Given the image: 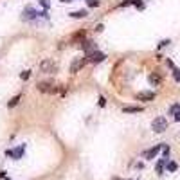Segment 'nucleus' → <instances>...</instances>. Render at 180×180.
Instances as JSON below:
<instances>
[{
  "label": "nucleus",
  "instance_id": "nucleus-1",
  "mask_svg": "<svg viewBox=\"0 0 180 180\" xmlns=\"http://www.w3.org/2000/svg\"><path fill=\"white\" fill-rule=\"evenodd\" d=\"M168 128V119L166 117H155L153 121H151V130L155 132V133H162L164 130Z\"/></svg>",
  "mask_w": 180,
  "mask_h": 180
},
{
  "label": "nucleus",
  "instance_id": "nucleus-2",
  "mask_svg": "<svg viewBox=\"0 0 180 180\" xmlns=\"http://www.w3.org/2000/svg\"><path fill=\"white\" fill-rule=\"evenodd\" d=\"M40 70H42L43 74H54L58 70V63L52 61V60H43L42 63H40Z\"/></svg>",
  "mask_w": 180,
  "mask_h": 180
},
{
  "label": "nucleus",
  "instance_id": "nucleus-3",
  "mask_svg": "<svg viewBox=\"0 0 180 180\" xmlns=\"http://www.w3.org/2000/svg\"><path fill=\"white\" fill-rule=\"evenodd\" d=\"M38 90L43 92V94H54V92H58V86L54 83H51V81H42L38 85Z\"/></svg>",
  "mask_w": 180,
  "mask_h": 180
},
{
  "label": "nucleus",
  "instance_id": "nucleus-4",
  "mask_svg": "<svg viewBox=\"0 0 180 180\" xmlns=\"http://www.w3.org/2000/svg\"><path fill=\"white\" fill-rule=\"evenodd\" d=\"M85 63H86L85 58H76L74 61H72V65H70V72H72V74H77V72L85 67Z\"/></svg>",
  "mask_w": 180,
  "mask_h": 180
},
{
  "label": "nucleus",
  "instance_id": "nucleus-5",
  "mask_svg": "<svg viewBox=\"0 0 180 180\" xmlns=\"http://www.w3.org/2000/svg\"><path fill=\"white\" fill-rule=\"evenodd\" d=\"M106 56L103 52H99V51H94V52H90L86 56V61H90V63H101L103 60H105Z\"/></svg>",
  "mask_w": 180,
  "mask_h": 180
},
{
  "label": "nucleus",
  "instance_id": "nucleus-6",
  "mask_svg": "<svg viewBox=\"0 0 180 180\" xmlns=\"http://www.w3.org/2000/svg\"><path fill=\"white\" fill-rule=\"evenodd\" d=\"M6 155L11 157V159H15V160L22 159V155H23V146H18L16 149H7V151H6Z\"/></svg>",
  "mask_w": 180,
  "mask_h": 180
},
{
  "label": "nucleus",
  "instance_id": "nucleus-7",
  "mask_svg": "<svg viewBox=\"0 0 180 180\" xmlns=\"http://www.w3.org/2000/svg\"><path fill=\"white\" fill-rule=\"evenodd\" d=\"M160 149H164V144H157V146H153L151 149H148V151L144 153V157H146L148 160L155 159V157H157V153H159Z\"/></svg>",
  "mask_w": 180,
  "mask_h": 180
},
{
  "label": "nucleus",
  "instance_id": "nucleus-8",
  "mask_svg": "<svg viewBox=\"0 0 180 180\" xmlns=\"http://www.w3.org/2000/svg\"><path fill=\"white\" fill-rule=\"evenodd\" d=\"M135 97H137V101H151V99H155V92H151V90H146V92H139Z\"/></svg>",
  "mask_w": 180,
  "mask_h": 180
},
{
  "label": "nucleus",
  "instance_id": "nucleus-9",
  "mask_svg": "<svg viewBox=\"0 0 180 180\" xmlns=\"http://www.w3.org/2000/svg\"><path fill=\"white\" fill-rule=\"evenodd\" d=\"M148 81H149V85H151V86H157V85H160L162 77H160L159 72H151V74L148 76Z\"/></svg>",
  "mask_w": 180,
  "mask_h": 180
},
{
  "label": "nucleus",
  "instance_id": "nucleus-10",
  "mask_svg": "<svg viewBox=\"0 0 180 180\" xmlns=\"http://www.w3.org/2000/svg\"><path fill=\"white\" fill-rule=\"evenodd\" d=\"M123 112L124 114H139V112H142V106H123Z\"/></svg>",
  "mask_w": 180,
  "mask_h": 180
},
{
  "label": "nucleus",
  "instance_id": "nucleus-11",
  "mask_svg": "<svg viewBox=\"0 0 180 180\" xmlns=\"http://www.w3.org/2000/svg\"><path fill=\"white\" fill-rule=\"evenodd\" d=\"M81 49H83V51H92V52H94V51H95V45L92 42H88V40H86V42L81 43Z\"/></svg>",
  "mask_w": 180,
  "mask_h": 180
},
{
  "label": "nucleus",
  "instance_id": "nucleus-12",
  "mask_svg": "<svg viewBox=\"0 0 180 180\" xmlns=\"http://www.w3.org/2000/svg\"><path fill=\"white\" fill-rule=\"evenodd\" d=\"M70 16H72V18H85V16H86V11L85 9L74 11V13H70Z\"/></svg>",
  "mask_w": 180,
  "mask_h": 180
},
{
  "label": "nucleus",
  "instance_id": "nucleus-13",
  "mask_svg": "<svg viewBox=\"0 0 180 180\" xmlns=\"http://www.w3.org/2000/svg\"><path fill=\"white\" fill-rule=\"evenodd\" d=\"M168 162V159H160L159 160V164H157V173L159 175H162V171H164V164Z\"/></svg>",
  "mask_w": 180,
  "mask_h": 180
},
{
  "label": "nucleus",
  "instance_id": "nucleus-14",
  "mask_svg": "<svg viewBox=\"0 0 180 180\" xmlns=\"http://www.w3.org/2000/svg\"><path fill=\"white\" fill-rule=\"evenodd\" d=\"M177 168H178V164H177V162H168V166H166V170L170 171V173L177 171Z\"/></svg>",
  "mask_w": 180,
  "mask_h": 180
},
{
  "label": "nucleus",
  "instance_id": "nucleus-15",
  "mask_svg": "<svg viewBox=\"0 0 180 180\" xmlns=\"http://www.w3.org/2000/svg\"><path fill=\"white\" fill-rule=\"evenodd\" d=\"M20 97H22V95H15V97L11 99L9 103H7V106H15V105H18V101H20Z\"/></svg>",
  "mask_w": 180,
  "mask_h": 180
},
{
  "label": "nucleus",
  "instance_id": "nucleus-16",
  "mask_svg": "<svg viewBox=\"0 0 180 180\" xmlns=\"http://www.w3.org/2000/svg\"><path fill=\"white\" fill-rule=\"evenodd\" d=\"M178 110H180V105H178V103H177V105H173V106H171V108H170V114H171V115H175V114H177Z\"/></svg>",
  "mask_w": 180,
  "mask_h": 180
},
{
  "label": "nucleus",
  "instance_id": "nucleus-17",
  "mask_svg": "<svg viewBox=\"0 0 180 180\" xmlns=\"http://www.w3.org/2000/svg\"><path fill=\"white\" fill-rule=\"evenodd\" d=\"M32 16H34V9L32 7H27L25 9V18H32Z\"/></svg>",
  "mask_w": 180,
  "mask_h": 180
},
{
  "label": "nucleus",
  "instance_id": "nucleus-18",
  "mask_svg": "<svg viewBox=\"0 0 180 180\" xmlns=\"http://www.w3.org/2000/svg\"><path fill=\"white\" fill-rule=\"evenodd\" d=\"M173 77H175V81H180V69H173Z\"/></svg>",
  "mask_w": 180,
  "mask_h": 180
},
{
  "label": "nucleus",
  "instance_id": "nucleus-19",
  "mask_svg": "<svg viewBox=\"0 0 180 180\" xmlns=\"http://www.w3.org/2000/svg\"><path fill=\"white\" fill-rule=\"evenodd\" d=\"M86 4H88L90 7H97V6H99V0H86Z\"/></svg>",
  "mask_w": 180,
  "mask_h": 180
},
{
  "label": "nucleus",
  "instance_id": "nucleus-20",
  "mask_svg": "<svg viewBox=\"0 0 180 180\" xmlns=\"http://www.w3.org/2000/svg\"><path fill=\"white\" fill-rule=\"evenodd\" d=\"M29 76H31V70H25V72H22L20 77L22 79H29Z\"/></svg>",
  "mask_w": 180,
  "mask_h": 180
},
{
  "label": "nucleus",
  "instance_id": "nucleus-21",
  "mask_svg": "<svg viewBox=\"0 0 180 180\" xmlns=\"http://www.w3.org/2000/svg\"><path fill=\"white\" fill-rule=\"evenodd\" d=\"M170 157V146H164V159Z\"/></svg>",
  "mask_w": 180,
  "mask_h": 180
},
{
  "label": "nucleus",
  "instance_id": "nucleus-22",
  "mask_svg": "<svg viewBox=\"0 0 180 180\" xmlns=\"http://www.w3.org/2000/svg\"><path fill=\"white\" fill-rule=\"evenodd\" d=\"M168 43H170V40H162V42L159 43V49H162V47H166Z\"/></svg>",
  "mask_w": 180,
  "mask_h": 180
},
{
  "label": "nucleus",
  "instance_id": "nucleus-23",
  "mask_svg": "<svg viewBox=\"0 0 180 180\" xmlns=\"http://www.w3.org/2000/svg\"><path fill=\"white\" fill-rule=\"evenodd\" d=\"M106 105V99L105 97H99V106H105Z\"/></svg>",
  "mask_w": 180,
  "mask_h": 180
},
{
  "label": "nucleus",
  "instance_id": "nucleus-24",
  "mask_svg": "<svg viewBox=\"0 0 180 180\" xmlns=\"http://www.w3.org/2000/svg\"><path fill=\"white\" fill-rule=\"evenodd\" d=\"M40 4H42L43 7H49V2L47 0H40Z\"/></svg>",
  "mask_w": 180,
  "mask_h": 180
},
{
  "label": "nucleus",
  "instance_id": "nucleus-25",
  "mask_svg": "<svg viewBox=\"0 0 180 180\" xmlns=\"http://www.w3.org/2000/svg\"><path fill=\"white\" fill-rule=\"evenodd\" d=\"M95 31H97V32H101V31H103V23H99V25L95 27Z\"/></svg>",
  "mask_w": 180,
  "mask_h": 180
},
{
  "label": "nucleus",
  "instance_id": "nucleus-26",
  "mask_svg": "<svg viewBox=\"0 0 180 180\" xmlns=\"http://www.w3.org/2000/svg\"><path fill=\"white\" fill-rule=\"evenodd\" d=\"M175 121H180V110L177 112V114H175Z\"/></svg>",
  "mask_w": 180,
  "mask_h": 180
},
{
  "label": "nucleus",
  "instance_id": "nucleus-27",
  "mask_svg": "<svg viewBox=\"0 0 180 180\" xmlns=\"http://www.w3.org/2000/svg\"><path fill=\"white\" fill-rule=\"evenodd\" d=\"M61 2H74V0H61Z\"/></svg>",
  "mask_w": 180,
  "mask_h": 180
},
{
  "label": "nucleus",
  "instance_id": "nucleus-28",
  "mask_svg": "<svg viewBox=\"0 0 180 180\" xmlns=\"http://www.w3.org/2000/svg\"><path fill=\"white\" fill-rule=\"evenodd\" d=\"M114 180H123V178H114Z\"/></svg>",
  "mask_w": 180,
  "mask_h": 180
}]
</instances>
